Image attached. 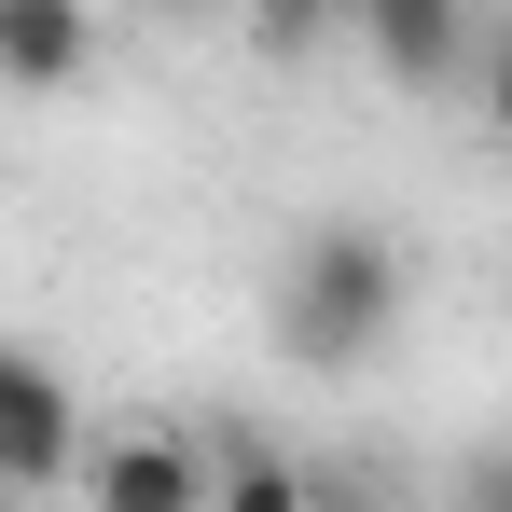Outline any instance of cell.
Segmentation results:
<instances>
[{"label": "cell", "mask_w": 512, "mask_h": 512, "mask_svg": "<svg viewBox=\"0 0 512 512\" xmlns=\"http://www.w3.org/2000/svg\"><path fill=\"white\" fill-rule=\"evenodd\" d=\"M277 360H305V374H346V360H374L388 319H402V250L374 236V222H305L291 250H277Z\"/></svg>", "instance_id": "1"}, {"label": "cell", "mask_w": 512, "mask_h": 512, "mask_svg": "<svg viewBox=\"0 0 512 512\" xmlns=\"http://www.w3.org/2000/svg\"><path fill=\"white\" fill-rule=\"evenodd\" d=\"M70 457H84V416H70L56 360H42V346H14V360H0V471H14V485H56Z\"/></svg>", "instance_id": "2"}, {"label": "cell", "mask_w": 512, "mask_h": 512, "mask_svg": "<svg viewBox=\"0 0 512 512\" xmlns=\"http://www.w3.org/2000/svg\"><path fill=\"white\" fill-rule=\"evenodd\" d=\"M97 512H222L208 499V457L180 443V429H125V443H97Z\"/></svg>", "instance_id": "3"}, {"label": "cell", "mask_w": 512, "mask_h": 512, "mask_svg": "<svg viewBox=\"0 0 512 512\" xmlns=\"http://www.w3.org/2000/svg\"><path fill=\"white\" fill-rule=\"evenodd\" d=\"M346 28H360V56L402 70V84H457V70H471V14H457V0H360Z\"/></svg>", "instance_id": "4"}, {"label": "cell", "mask_w": 512, "mask_h": 512, "mask_svg": "<svg viewBox=\"0 0 512 512\" xmlns=\"http://www.w3.org/2000/svg\"><path fill=\"white\" fill-rule=\"evenodd\" d=\"M0 70H14V84L84 70V14H70V0H0Z\"/></svg>", "instance_id": "5"}, {"label": "cell", "mask_w": 512, "mask_h": 512, "mask_svg": "<svg viewBox=\"0 0 512 512\" xmlns=\"http://www.w3.org/2000/svg\"><path fill=\"white\" fill-rule=\"evenodd\" d=\"M222 512H305V485H291L277 457H236V471H222Z\"/></svg>", "instance_id": "6"}, {"label": "cell", "mask_w": 512, "mask_h": 512, "mask_svg": "<svg viewBox=\"0 0 512 512\" xmlns=\"http://www.w3.org/2000/svg\"><path fill=\"white\" fill-rule=\"evenodd\" d=\"M457 512H512V443H485V457L457 471Z\"/></svg>", "instance_id": "7"}, {"label": "cell", "mask_w": 512, "mask_h": 512, "mask_svg": "<svg viewBox=\"0 0 512 512\" xmlns=\"http://www.w3.org/2000/svg\"><path fill=\"white\" fill-rule=\"evenodd\" d=\"M485 125H499V139H512V42H499V56H485Z\"/></svg>", "instance_id": "8"}]
</instances>
